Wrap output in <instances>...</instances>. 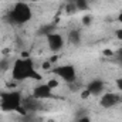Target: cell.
<instances>
[{
    "instance_id": "obj_1",
    "label": "cell",
    "mask_w": 122,
    "mask_h": 122,
    "mask_svg": "<svg viewBox=\"0 0 122 122\" xmlns=\"http://www.w3.org/2000/svg\"><path fill=\"white\" fill-rule=\"evenodd\" d=\"M13 80L16 81H23V80H36L40 81L41 75L36 71L33 61L30 58H20L14 62L13 70H11Z\"/></svg>"
},
{
    "instance_id": "obj_2",
    "label": "cell",
    "mask_w": 122,
    "mask_h": 122,
    "mask_svg": "<svg viewBox=\"0 0 122 122\" xmlns=\"http://www.w3.org/2000/svg\"><path fill=\"white\" fill-rule=\"evenodd\" d=\"M31 17H33L31 7L27 3H23V1L16 3L14 7L7 14V19L11 24H24V23L30 21Z\"/></svg>"
},
{
    "instance_id": "obj_3",
    "label": "cell",
    "mask_w": 122,
    "mask_h": 122,
    "mask_svg": "<svg viewBox=\"0 0 122 122\" xmlns=\"http://www.w3.org/2000/svg\"><path fill=\"white\" fill-rule=\"evenodd\" d=\"M21 102H23V98H21V94L17 91H11V92H4L1 94V102H0V108L3 111H19L20 114L23 115H27L26 111L23 109L21 107Z\"/></svg>"
},
{
    "instance_id": "obj_4",
    "label": "cell",
    "mask_w": 122,
    "mask_h": 122,
    "mask_svg": "<svg viewBox=\"0 0 122 122\" xmlns=\"http://www.w3.org/2000/svg\"><path fill=\"white\" fill-rule=\"evenodd\" d=\"M54 72L61 77V80H64L65 82H68V84H71V82H74L75 81V78H77V72H75V67L74 65H70V64H67V65H61V67H57L56 70H54Z\"/></svg>"
},
{
    "instance_id": "obj_5",
    "label": "cell",
    "mask_w": 122,
    "mask_h": 122,
    "mask_svg": "<svg viewBox=\"0 0 122 122\" xmlns=\"http://www.w3.org/2000/svg\"><path fill=\"white\" fill-rule=\"evenodd\" d=\"M47 43H48V47H50L51 51H58L64 46L62 36L58 34V33H50V34H47Z\"/></svg>"
},
{
    "instance_id": "obj_6",
    "label": "cell",
    "mask_w": 122,
    "mask_h": 122,
    "mask_svg": "<svg viewBox=\"0 0 122 122\" xmlns=\"http://www.w3.org/2000/svg\"><path fill=\"white\" fill-rule=\"evenodd\" d=\"M119 101H121V97H119L118 94L107 92V94H104V95L101 97L99 104H101V107H104V108H112V107H115Z\"/></svg>"
},
{
    "instance_id": "obj_7",
    "label": "cell",
    "mask_w": 122,
    "mask_h": 122,
    "mask_svg": "<svg viewBox=\"0 0 122 122\" xmlns=\"http://www.w3.org/2000/svg\"><path fill=\"white\" fill-rule=\"evenodd\" d=\"M53 90L47 85V84H40V85H37L36 88H34V91H33V97L36 98V99H47V98H50L51 95H53Z\"/></svg>"
},
{
    "instance_id": "obj_8",
    "label": "cell",
    "mask_w": 122,
    "mask_h": 122,
    "mask_svg": "<svg viewBox=\"0 0 122 122\" xmlns=\"http://www.w3.org/2000/svg\"><path fill=\"white\" fill-rule=\"evenodd\" d=\"M21 107H23V109L26 111V114H29V112H36V111L40 108V99H36L34 97H30V98H27V99H23Z\"/></svg>"
},
{
    "instance_id": "obj_9",
    "label": "cell",
    "mask_w": 122,
    "mask_h": 122,
    "mask_svg": "<svg viewBox=\"0 0 122 122\" xmlns=\"http://www.w3.org/2000/svg\"><path fill=\"white\" fill-rule=\"evenodd\" d=\"M104 82L101 81V80H94L91 81L90 84H88V87H87V90L90 91L91 95H99L101 92L104 91Z\"/></svg>"
},
{
    "instance_id": "obj_10",
    "label": "cell",
    "mask_w": 122,
    "mask_h": 122,
    "mask_svg": "<svg viewBox=\"0 0 122 122\" xmlns=\"http://www.w3.org/2000/svg\"><path fill=\"white\" fill-rule=\"evenodd\" d=\"M68 40H70V43H72V44L78 46V44H80V41H81V33H80V30L70 31V34H68Z\"/></svg>"
},
{
    "instance_id": "obj_11",
    "label": "cell",
    "mask_w": 122,
    "mask_h": 122,
    "mask_svg": "<svg viewBox=\"0 0 122 122\" xmlns=\"http://www.w3.org/2000/svg\"><path fill=\"white\" fill-rule=\"evenodd\" d=\"M74 4L77 10H88V0H75Z\"/></svg>"
},
{
    "instance_id": "obj_12",
    "label": "cell",
    "mask_w": 122,
    "mask_h": 122,
    "mask_svg": "<svg viewBox=\"0 0 122 122\" xmlns=\"http://www.w3.org/2000/svg\"><path fill=\"white\" fill-rule=\"evenodd\" d=\"M7 68H9V60H6V58H4V60L0 61V71L3 72V71H6Z\"/></svg>"
},
{
    "instance_id": "obj_13",
    "label": "cell",
    "mask_w": 122,
    "mask_h": 122,
    "mask_svg": "<svg viewBox=\"0 0 122 122\" xmlns=\"http://www.w3.org/2000/svg\"><path fill=\"white\" fill-rule=\"evenodd\" d=\"M47 85L51 88V90H54V88H57L58 85H60V82L57 81V80H48V82H47Z\"/></svg>"
},
{
    "instance_id": "obj_14",
    "label": "cell",
    "mask_w": 122,
    "mask_h": 122,
    "mask_svg": "<svg viewBox=\"0 0 122 122\" xmlns=\"http://www.w3.org/2000/svg\"><path fill=\"white\" fill-rule=\"evenodd\" d=\"M91 16H84V17H82V24H84V26H90V24H91Z\"/></svg>"
},
{
    "instance_id": "obj_15",
    "label": "cell",
    "mask_w": 122,
    "mask_h": 122,
    "mask_svg": "<svg viewBox=\"0 0 122 122\" xmlns=\"http://www.w3.org/2000/svg\"><path fill=\"white\" fill-rule=\"evenodd\" d=\"M77 122H91V119H90V117L82 115V117H80V118H78V121H77Z\"/></svg>"
},
{
    "instance_id": "obj_16",
    "label": "cell",
    "mask_w": 122,
    "mask_h": 122,
    "mask_svg": "<svg viewBox=\"0 0 122 122\" xmlns=\"http://www.w3.org/2000/svg\"><path fill=\"white\" fill-rule=\"evenodd\" d=\"M75 10H77L75 4H72V3H71V4H68V6H67V11H68V13H71V11H75Z\"/></svg>"
},
{
    "instance_id": "obj_17",
    "label": "cell",
    "mask_w": 122,
    "mask_h": 122,
    "mask_svg": "<svg viewBox=\"0 0 122 122\" xmlns=\"http://www.w3.org/2000/svg\"><path fill=\"white\" fill-rule=\"evenodd\" d=\"M115 84H117V88H118L119 91H122V77H119V78L117 80V82H115Z\"/></svg>"
},
{
    "instance_id": "obj_18",
    "label": "cell",
    "mask_w": 122,
    "mask_h": 122,
    "mask_svg": "<svg viewBox=\"0 0 122 122\" xmlns=\"http://www.w3.org/2000/svg\"><path fill=\"white\" fill-rule=\"evenodd\" d=\"M90 95H91V94H90V91H88V90H85V91L81 92V98H84V99H87Z\"/></svg>"
},
{
    "instance_id": "obj_19",
    "label": "cell",
    "mask_w": 122,
    "mask_h": 122,
    "mask_svg": "<svg viewBox=\"0 0 122 122\" xmlns=\"http://www.w3.org/2000/svg\"><path fill=\"white\" fill-rule=\"evenodd\" d=\"M50 68H51V62H50V61L43 62V70H50Z\"/></svg>"
},
{
    "instance_id": "obj_20",
    "label": "cell",
    "mask_w": 122,
    "mask_h": 122,
    "mask_svg": "<svg viewBox=\"0 0 122 122\" xmlns=\"http://www.w3.org/2000/svg\"><path fill=\"white\" fill-rule=\"evenodd\" d=\"M115 36H117V38H118V40H121V41H122V29H118L117 33H115Z\"/></svg>"
},
{
    "instance_id": "obj_21",
    "label": "cell",
    "mask_w": 122,
    "mask_h": 122,
    "mask_svg": "<svg viewBox=\"0 0 122 122\" xmlns=\"http://www.w3.org/2000/svg\"><path fill=\"white\" fill-rule=\"evenodd\" d=\"M104 54H105V56H114V53H112L111 50H105V51H104Z\"/></svg>"
},
{
    "instance_id": "obj_22",
    "label": "cell",
    "mask_w": 122,
    "mask_h": 122,
    "mask_svg": "<svg viewBox=\"0 0 122 122\" xmlns=\"http://www.w3.org/2000/svg\"><path fill=\"white\" fill-rule=\"evenodd\" d=\"M57 60H58V57H57V56H54V57H51V58H50V60H48V61H50V62L53 64V62H56V61H57Z\"/></svg>"
},
{
    "instance_id": "obj_23",
    "label": "cell",
    "mask_w": 122,
    "mask_h": 122,
    "mask_svg": "<svg viewBox=\"0 0 122 122\" xmlns=\"http://www.w3.org/2000/svg\"><path fill=\"white\" fill-rule=\"evenodd\" d=\"M118 21H119V23H122V11L119 13V16H118Z\"/></svg>"
},
{
    "instance_id": "obj_24",
    "label": "cell",
    "mask_w": 122,
    "mask_h": 122,
    "mask_svg": "<svg viewBox=\"0 0 122 122\" xmlns=\"http://www.w3.org/2000/svg\"><path fill=\"white\" fill-rule=\"evenodd\" d=\"M121 99H122V95H121Z\"/></svg>"
}]
</instances>
